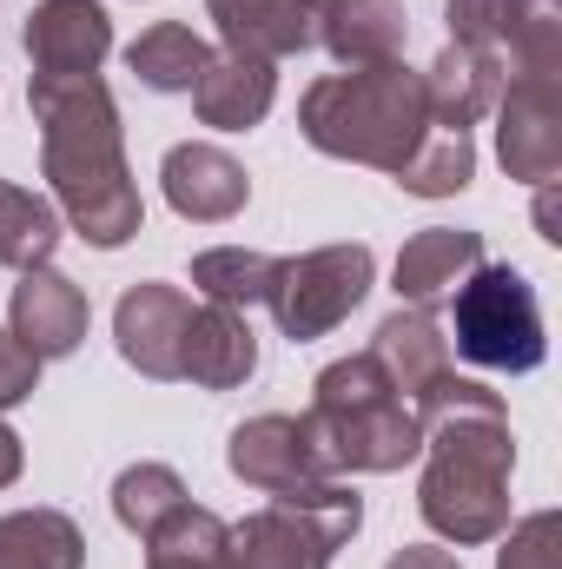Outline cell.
<instances>
[{
	"instance_id": "6",
	"label": "cell",
	"mask_w": 562,
	"mask_h": 569,
	"mask_svg": "<svg viewBox=\"0 0 562 569\" xmlns=\"http://www.w3.org/2000/svg\"><path fill=\"white\" fill-rule=\"evenodd\" d=\"M450 345L483 365V371H536L550 338H543V305H536V284L523 279L516 266H476L470 279L456 284V305H450Z\"/></svg>"
},
{
	"instance_id": "8",
	"label": "cell",
	"mask_w": 562,
	"mask_h": 569,
	"mask_svg": "<svg viewBox=\"0 0 562 569\" xmlns=\"http://www.w3.org/2000/svg\"><path fill=\"white\" fill-rule=\"evenodd\" d=\"M225 463H232L239 483H252L265 497H298V490L338 483V463L324 457V443L311 437V425L304 418H284V411H265V418L232 430Z\"/></svg>"
},
{
	"instance_id": "27",
	"label": "cell",
	"mask_w": 562,
	"mask_h": 569,
	"mask_svg": "<svg viewBox=\"0 0 562 569\" xmlns=\"http://www.w3.org/2000/svg\"><path fill=\"white\" fill-rule=\"evenodd\" d=\"M503 67H510V73L562 80V0H516V7H510Z\"/></svg>"
},
{
	"instance_id": "16",
	"label": "cell",
	"mask_w": 562,
	"mask_h": 569,
	"mask_svg": "<svg viewBox=\"0 0 562 569\" xmlns=\"http://www.w3.org/2000/svg\"><path fill=\"white\" fill-rule=\"evenodd\" d=\"M503 80H510V67L496 60V53H483V47H443L436 60H430V73H423V100H430V120L436 127H456V133H470L490 107H496V93H503Z\"/></svg>"
},
{
	"instance_id": "20",
	"label": "cell",
	"mask_w": 562,
	"mask_h": 569,
	"mask_svg": "<svg viewBox=\"0 0 562 569\" xmlns=\"http://www.w3.org/2000/svg\"><path fill=\"white\" fill-rule=\"evenodd\" d=\"M371 358L391 371L398 391L418 398L423 385H436V378L450 371V338H443V325L430 318V305H411V311H391V318L378 325Z\"/></svg>"
},
{
	"instance_id": "10",
	"label": "cell",
	"mask_w": 562,
	"mask_h": 569,
	"mask_svg": "<svg viewBox=\"0 0 562 569\" xmlns=\"http://www.w3.org/2000/svg\"><path fill=\"white\" fill-rule=\"evenodd\" d=\"M20 47L33 60V80H80L113 53V20L100 0H40L20 27Z\"/></svg>"
},
{
	"instance_id": "26",
	"label": "cell",
	"mask_w": 562,
	"mask_h": 569,
	"mask_svg": "<svg viewBox=\"0 0 562 569\" xmlns=\"http://www.w3.org/2000/svg\"><path fill=\"white\" fill-rule=\"evenodd\" d=\"M391 179L404 192H418V199H450V192H463L476 179V146H470V133H456V127H430L418 140V152Z\"/></svg>"
},
{
	"instance_id": "2",
	"label": "cell",
	"mask_w": 562,
	"mask_h": 569,
	"mask_svg": "<svg viewBox=\"0 0 562 569\" xmlns=\"http://www.w3.org/2000/svg\"><path fill=\"white\" fill-rule=\"evenodd\" d=\"M33 120H40V172L60 199V212L73 219V232L100 252H120L140 232L145 206L140 186L127 172V146H120V107L107 93L100 73L80 80H27Z\"/></svg>"
},
{
	"instance_id": "11",
	"label": "cell",
	"mask_w": 562,
	"mask_h": 569,
	"mask_svg": "<svg viewBox=\"0 0 562 569\" xmlns=\"http://www.w3.org/2000/svg\"><path fill=\"white\" fill-rule=\"evenodd\" d=\"M185 318H192V298L179 284H127V298L113 311V345L140 378L165 385L185 371Z\"/></svg>"
},
{
	"instance_id": "12",
	"label": "cell",
	"mask_w": 562,
	"mask_h": 569,
	"mask_svg": "<svg viewBox=\"0 0 562 569\" xmlns=\"http://www.w3.org/2000/svg\"><path fill=\"white\" fill-rule=\"evenodd\" d=\"M159 186H165V206H172L179 219H192V226H225V219H239L245 199H252L245 166H239L225 146H205V140L172 146L165 166H159Z\"/></svg>"
},
{
	"instance_id": "22",
	"label": "cell",
	"mask_w": 562,
	"mask_h": 569,
	"mask_svg": "<svg viewBox=\"0 0 562 569\" xmlns=\"http://www.w3.org/2000/svg\"><path fill=\"white\" fill-rule=\"evenodd\" d=\"M205 60H212V47L185 20H159V27H145L140 40L127 47V67H133V80L145 93H192Z\"/></svg>"
},
{
	"instance_id": "34",
	"label": "cell",
	"mask_w": 562,
	"mask_h": 569,
	"mask_svg": "<svg viewBox=\"0 0 562 569\" xmlns=\"http://www.w3.org/2000/svg\"><path fill=\"white\" fill-rule=\"evenodd\" d=\"M536 192H543V199H536V226H543V239L556 246V239H562V232H556V192H550V186H536Z\"/></svg>"
},
{
	"instance_id": "30",
	"label": "cell",
	"mask_w": 562,
	"mask_h": 569,
	"mask_svg": "<svg viewBox=\"0 0 562 569\" xmlns=\"http://www.w3.org/2000/svg\"><path fill=\"white\" fill-rule=\"evenodd\" d=\"M510 7L516 0H443V20H450V40L456 47H483L503 60V33H510Z\"/></svg>"
},
{
	"instance_id": "18",
	"label": "cell",
	"mask_w": 562,
	"mask_h": 569,
	"mask_svg": "<svg viewBox=\"0 0 562 569\" xmlns=\"http://www.w3.org/2000/svg\"><path fill=\"white\" fill-rule=\"evenodd\" d=\"M404 40H411L404 0H324L318 47L338 67H384L404 53Z\"/></svg>"
},
{
	"instance_id": "4",
	"label": "cell",
	"mask_w": 562,
	"mask_h": 569,
	"mask_svg": "<svg viewBox=\"0 0 562 569\" xmlns=\"http://www.w3.org/2000/svg\"><path fill=\"white\" fill-rule=\"evenodd\" d=\"M311 437L324 443V457L344 470H404L411 457L423 450V430H418V411L404 405V391L391 385V371L358 351V358H338L318 371L311 385V411H304Z\"/></svg>"
},
{
	"instance_id": "13",
	"label": "cell",
	"mask_w": 562,
	"mask_h": 569,
	"mask_svg": "<svg viewBox=\"0 0 562 569\" xmlns=\"http://www.w3.org/2000/svg\"><path fill=\"white\" fill-rule=\"evenodd\" d=\"M7 318H13L7 331L47 365V358H73V351H80V338H87V325H93V305H87V291L67 279V272L33 266V272H20V284H13Z\"/></svg>"
},
{
	"instance_id": "15",
	"label": "cell",
	"mask_w": 562,
	"mask_h": 569,
	"mask_svg": "<svg viewBox=\"0 0 562 569\" xmlns=\"http://www.w3.org/2000/svg\"><path fill=\"white\" fill-rule=\"evenodd\" d=\"M279 100V67L272 60H252V53H212L199 87H192V107L205 127L219 133H252Z\"/></svg>"
},
{
	"instance_id": "14",
	"label": "cell",
	"mask_w": 562,
	"mask_h": 569,
	"mask_svg": "<svg viewBox=\"0 0 562 569\" xmlns=\"http://www.w3.org/2000/svg\"><path fill=\"white\" fill-rule=\"evenodd\" d=\"M225 53H252V60H291L304 47H318V20L324 0H205Z\"/></svg>"
},
{
	"instance_id": "29",
	"label": "cell",
	"mask_w": 562,
	"mask_h": 569,
	"mask_svg": "<svg viewBox=\"0 0 562 569\" xmlns=\"http://www.w3.org/2000/svg\"><path fill=\"white\" fill-rule=\"evenodd\" d=\"M496 569H562V517L556 510H530L516 530H503Z\"/></svg>"
},
{
	"instance_id": "25",
	"label": "cell",
	"mask_w": 562,
	"mask_h": 569,
	"mask_svg": "<svg viewBox=\"0 0 562 569\" xmlns=\"http://www.w3.org/2000/svg\"><path fill=\"white\" fill-rule=\"evenodd\" d=\"M192 284L205 291V305H232V311H252L272 298L279 284V259L272 252H245V246H212L192 259Z\"/></svg>"
},
{
	"instance_id": "3",
	"label": "cell",
	"mask_w": 562,
	"mask_h": 569,
	"mask_svg": "<svg viewBox=\"0 0 562 569\" xmlns=\"http://www.w3.org/2000/svg\"><path fill=\"white\" fill-rule=\"evenodd\" d=\"M430 127L436 120L423 100V73H411L404 60L324 73L298 100V133L318 152L351 159V166H378V172H398Z\"/></svg>"
},
{
	"instance_id": "24",
	"label": "cell",
	"mask_w": 562,
	"mask_h": 569,
	"mask_svg": "<svg viewBox=\"0 0 562 569\" xmlns=\"http://www.w3.org/2000/svg\"><path fill=\"white\" fill-rule=\"evenodd\" d=\"M53 252H60V212H53L40 192L0 179V266L33 272V266H47Z\"/></svg>"
},
{
	"instance_id": "7",
	"label": "cell",
	"mask_w": 562,
	"mask_h": 569,
	"mask_svg": "<svg viewBox=\"0 0 562 569\" xmlns=\"http://www.w3.org/2000/svg\"><path fill=\"white\" fill-rule=\"evenodd\" d=\"M371 279H378L371 246H358V239L351 246H318L304 259H279V284H272L265 305H272V318H279V331L291 345H311L364 305Z\"/></svg>"
},
{
	"instance_id": "33",
	"label": "cell",
	"mask_w": 562,
	"mask_h": 569,
	"mask_svg": "<svg viewBox=\"0 0 562 569\" xmlns=\"http://www.w3.org/2000/svg\"><path fill=\"white\" fill-rule=\"evenodd\" d=\"M20 463H27V450H20V437L7 430V418H0V490L20 477Z\"/></svg>"
},
{
	"instance_id": "21",
	"label": "cell",
	"mask_w": 562,
	"mask_h": 569,
	"mask_svg": "<svg viewBox=\"0 0 562 569\" xmlns=\"http://www.w3.org/2000/svg\"><path fill=\"white\" fill-rule=\"evenodd\" d=\"M0 569H87V537L67 510L0 517Z\"/></svg>"
},
{
	"instance_id": "9",
	"label": "cell",
	"mask_w": 562,
	"mask_h": 569,
	"mask_svg": "<svg viewBox=\"0 0 562 569\" xmlns=\"http://www.w3.org/2000/svg\"><path fill=\"white\" fill-rule=\"evenodd\" d=\"M496 159L523 186H556L562 172V80L510 73L496 93Z\"/></svg>"
},
{
	"instance_id": "5",
	"label": "cell",
	"mask_w": 562,
	"mask_h": 569,
	"mask_svg": "<svg viewBox=\"0 0 562 569\" xmlns=\"http://www.w3.org/2000/svg\"><path fill=\"white\" fill-rule=\"evenodd\" d=\"M364 503L344 483H318L298 497H272L245 523H232V569H331V557L358 537Z\"/></svg>"
},
{
	"instance_id": "32",
	"label": "cell",
	"mask_w": 562,
	"mask_h": 569,
	"mask_svg": "<svg viewBox=\"0 0 562 569\" xmlns=\"http://www.w3.org/2000/svg\"><path fill=\"white\" fill-rule=\"evenodd\" d=\"M384 569H463V563H456L450 550H430V543H404V550H398V557H391Z\"/></svg>"
},
{
	"instance_id": "31",
	"label": "cell",
	"mask_w": 562,
	"mask_h": 569,
	"mask_svg": "<svg viewBox=\"0 0 562 569\" xmlns=\"http://www.w3.org/2000/svg\"><path fill=\"white\" fill-rule=\"evenodd\" d=\"M33 391H40V358H33L13 331H0V411L27 405Z\"/></svg>"
},
{
	"instance_id": "28",
	"label": "cell",
	"mask_w": 562,
	"mask_h": 569,
	"mask_svg": "<svg viewBox=\"0 0 562 569\" xmlns=\"http://www.w3.org/2000/svg\"><path fill=\"white\" fill-rule=\"evenodd\" d=\"M179 503H185V483H179L172 463H133V470H120V483H113V517H120L140 543L179 510Z\"/></svg>"
},
{
	"instance_id": "17",
	"label": "cell",
	"mask_w": 562,
	"mask_h": 569,
	"mask_svg": "<svg viewBox=\"0 0 562 569\" xmlns=\"http://www.w3.org/2000/svg\"><path fill=\"white\" fill-rule=\"evenodd\" d=\"M252 371H259V338H252L245 311H232V305H192V318H185V371L179 378H192L205 391H232Z\"/></svg>"
},
{
	"instance_id": "23",
	"label": "cell",
	"mask_w": 562,
	"mask_h": 569,
	"mask_svg": "<svg viewBox=\"0 0 562 569\" xmlns=\"http://www.w3.org/2000/svg\"><path fill=\"white\" fill-rule=\"evenodd\" d=\"M145 569H232V523L199 510L192 497L145 537Z\"/></svg>"
},
{
	"instance_id": "1",
	"label": "cell",
	"mask_w": 562,
	"mask_h": 569,
	"mask_svg": "<svg viewBox=\"0 0 562 569\" xmlns=\"http://www.w3.org/2000/svg\"><path fill=\"white\" fill-rule=\"evenodd\" d=\"M423 430V483L418 510L423 523L450 543H496L510 530V470H516V437L510 411L490 385L443 371L418 391Z\"/></svg>"
},
{
	"instance_id": "19",
	"label": "cell",
	"mask_w": 562,
	"mask_h": 569,
	"mask_svg": "<svg viewBox=\"0 0 562 569\" xmlns=\"http://www.w3.org/2000/svg\"><path fill=\"white\" fill-rule=\"evenodd\" d=\"M476 266H483V239L476 232L430 226L418 239H404V252H398V298L404 305H436L443 291H456Z\"/></svg>"
}]
</instances>
